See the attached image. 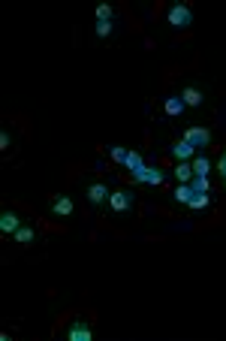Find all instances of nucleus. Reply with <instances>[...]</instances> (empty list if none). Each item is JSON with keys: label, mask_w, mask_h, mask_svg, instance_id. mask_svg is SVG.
<instances>
[{"label": "nucleus", "mask_w": 226, "mask_h": 341, "mask_svg": "<svg viewBox=\"0 0 226 341\" xmlns=\"http://www.w3.org/2000/svg\"><path fill=\"white\" fill-rule=\"evenodd\" d=\"M166 18H169L172 27H190V24H193V9H190L187 3H175V6L166 12Z\"/></svg>", "instance_id": "1"}, {"label": "nucleus", "mask_w": 226, "mask_h": 341, "mask_svg": "<svg viewBox=\"0 0 226 341\" xmlns=\"http://www.w3.org/2000/svg\"><path fill=\"white\" fill-rule=\"evenodd\" d=\"M91 335H94V332H91V323L82 320V317L72 320L69 329H66V338H69V341H91Z\"/></svg>", "instance_id": "2"}, {"label": "nucleus", "mask_w": 226, "mask_h": 341, "mask_svg": "<svg viewBox=\"0 0 226 341\" xmlns=\"http://www.w3.org/2000/svg\"><path fill=\"white\" fill-rule=\"evenodd\" d=\"M184 139H187L193 148H205V145L211 142V133H208L205 127H190V130L184 133Z\"/></svg>", "instance_id": "3"}, {"label": "nucleus", "mask_w": 226, "mask_h": 341, "mask_svg": "<svg viewBox=\"0 0 226 341\" xmlns=\"http://www.w3.org/2000/svg\"><path fill=\"white\" fill-rule=\"evenodd\" d=\"M109 196H112V193H109V187H106L103 181H94V184L88 187V199H91L94 206H100V202H106Z\"/></svg>", "instance_id": "4"}, {"label": "nucleus", "mask_w": 226, "mask_h": 341, "mask_svg": "<svg viewBox=\"0 0 226 341\" xmlns=\"http://www.w3.org/2000/svg\"><path fill=\"white\" fill-rule=\"evenodd\" d=\"M172 154H175V160H190L196 154V148L187 139H178V142H172Z\"/></svg>", "instance_id": "5"}, {"label": "nucleus", "mask_w": 226, "mask_h": 341, "mask_svg": "<svg viewBox=\"0 0 226 341\" xmlns=\"http://www.w3.org/2000/svg\"><path fill=\"white\" fill-rule=\"evenodd\" d=\"M130 202H133V196H130L127 190H115V193L109 196V206H112L115 212H127V209H130Z\"/></svg>", "instance_id": "6"}, {"label": "nucleus", "mask_w": 226, "mask_h": 341, "mask_svg": "<svg viewBox=\"0 0 226 341\" xmlns=\"http://www.w3.org/2000/svg\"><path fill=\"white\" fill-rule=\"evenodd\" d=\"M175 178H178L181 184H190V181H193V163L178 160V166H175Z\"/></svg>", "instance_id": "7"}, {"label": "nucleus", "mask_w": 226, "mask_h": 341, "mask_svg": "<svg viewBox=\"0 0 226 341\" xmlns=\"http://www.w3.org/2000/svg\"><path fill=\"white\" fill-rule=\"evenodd\" d=\"M18 227H21V221H18L15 212H3V215H0V230H3V233H15Z\"/></svg>", "instance_id": "8"}, {"label": "nucleus", "mask_w": 226, "mask_h": 341, "mask_svg": "<svg viewBox=\"0 0 226 341\" xmlns=\"http://www.w3.org/2000/svg\"><path fill=\"white\" fill-rule=\"evenodd\" d=\"M181 100H184V106H202V94H199L193 85H187V88L181 91Z\"/></svg>", "instance_id": "9"}, {"label": "nucleus", "mask_w": 226, "mask_h": 341, "mask_svg": "<svg viewBox=\"0 0 226 341\" xmlns=\"http://www.w3.org/2000/svg\"><path fill=\"white\" fill-rule=\"evenodd\" d=\"M172 196H175V199H178V202H184V206H187V202H190V199H193V196H196V190H193V184H178V187H175V193H172Z\"/></svg>", "instance_id": "10"}, {"label": "nucleus", "mask_w": 226, "mask_h": 341, "mask_svg": "<svg viewBox=\"0 0 226 341\" xmlns=\"http://www.w3.org/2000/svg\"><path fill=\"white\" fill-rule=\"evenodd\" d=\"M51 212H54V215H69V212H72V199H69V196H57V199L51 202Z\"/></svg>", "instance_id": "11"}, {"label": "nucleus", "mask_w": 226, "mask_h": 341, "mask_svg": "<svg viewBox=\"0 0 226 341\" xmlns=\"http://www.w3.org/2000/svg\"><path fill=\"white\" fill-rule=\"evenodd\" d=\"M163 109H166V115H181V112H184V100H181V97H169V100L163 103Z\"/></svg>", "instance_id": "12"}, {"label": "nucleus", "mask_w": 226, "mask_h": 341, "mask_svg": "<svg viewBox=\"0 0 226 341\" xmlns=\"http://www.w3.org/2000/svg\"><path fill=\"white\" fill-rule=\"evenodd\" d=\"M211 172V160L208 157H193V175H208Z\"/></svg>", "instance_id": "13"}, {"label": "nucleus", "mask_w": 226, "mask_h": 341, "mask_svg": "<svg viewBox=\"0 0 226 341\" xmlns=\"http://www.w3.org/2000/svg\"><path fill=\"white\" fill-rule=\"evenodd\" d=\"M121 166H127L130 172H133V169H139V166H142V157H139V151H127V157H124V163H121Z\"/></svg>", "instance_id": "14"}, {"label": "nucleus", "mask_w": 226, "mask_h": 341, "mask_svg": "<svg viewBox=\"0 0 226 341\" xmlns=\"http://www.w3.org/2000/svg\"><path fill=\"white\" fill-rule=\"evenodd\" d=\"M12 236H15V242H21V245H30V242H33V230H30V227H18Z\"/></svg>", "instance_id": "15"}, {"label": "nucleus", "mask_w": 226, "mask_h": 341, "mask_svg": "<svg viewBox=\"0 0 226 341\" xmlns=\"http://www.w3.org/2000/svg\"><path fill=\"white\" fill-rule=\"evenodd\" d=\"M163 178H166L163 169H157V166L151 169V166H148V178H145V184H163Z\"/></svg>", "instance_id": "16"}, {"label": "nucleus", "mask_w": 226, "mask_h": 341, "mask_svg": "<svg viewBox=\"0 0 226 341\" xmlns=\"http://www.w3.org/2000/svg\"><path fill=\"white\" fill-rule=\"evenodd\" d=\"M97 21H112V6L109 3H100L97 6Z\"/></svg>", "instance_id": "17"}, {"label": "nucleus", "mask_w": 226, "mask_h": 341, "mask_svg": "<svg viewBox=\"0 0 226 341\" xmlns=\"http://www.w3.org/2000/svg\"><path fill=\"white\" fill-rule=\"evenodd\" d=\"M187 206H190V209H205V206H208V193H196Z\"/></svg>", "instance_id": "18"}, {"label": "nucleus", "mask_w": 226, "mask_h": 341, "mask_svg": "<svg viewBox=\"0 0 226 341\" xmlns=\"http://www.w3.org/2000/svg\"><path fill=\"white\" fill-rule=\"evenodd\" d=\"M124 157H127V148L124 145H112V160L115 163H124Z\"/></svg>", "instance_id": "19"}, {"label": "nucleus", "mask_w": 226, "mask_h": 341, "mask_svg": "<svg viewBox=\"0 0 226 341\" xmlns=\"http://www.w3.org/2000/svg\"><path fill=\"white\" fill-rule=\"evenodd\" d=\"M112 33V21H97V36H109Z\"/></svg>", "instance_id": "20"}, {"label": "nucleus", "mask_w": 226, "mask_h": 341, "mask_svg": "<svg viewBox=\"0 0 226 341\" xmlns=\"http://www.w3.org/2000/svg\"><path fill=\"white\" fill-rule=\"evenodd\" d=\"M217 169H220V175H223V184H226V151L220 154V160H217Z\"/></svg>", "instance_id": "21"}, {"label": "nucleus", "mask_w": 226, "mask_h": 341, "mask_svg": "<svg viewBox=\"0 0 226 341\" xmlns=\"http://www.w3.org/2000/svg\"><path fill=\"white\" fill-rule=\"evenodd\" d=\"M0 148H9V133H6V130L0 133Z\"/></svg>", "instance_id": "22"}]
</instances>
